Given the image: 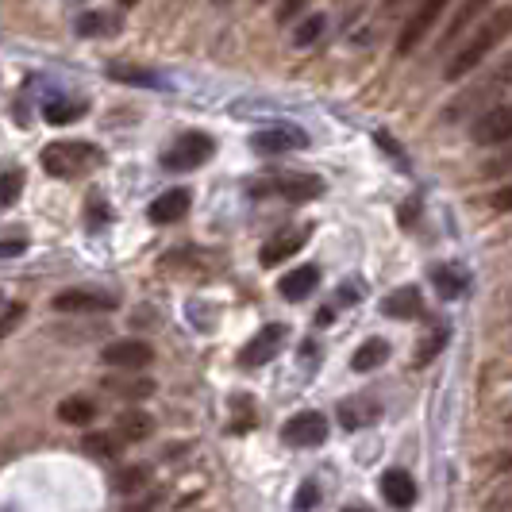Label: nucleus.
Segmentation results:
<instances>
[{
	"label": "nucleus",
	"mask_w": 512,
	"mask_h": 512,
	"mask_svg": "<svg viewBox=\"0 0 512 512\" xmlns=\"http://www.w3.org/2000/svg\"><path fill=\"white\" fill-rule=\"evenodd\" d=\"M320 27H324V20H320V16H312V20H308V24H301V31H297V43H301V47H305V43H312V39L320 35Z\"/></svg>",
	"instance_id": "nucleus-31"
},
{
	"label": "nucleus",
	"mask_w": 512,
	"mask_h": 512,
	"mask_svg": "<svg viewBox=\"0 0 512 512\" xmlns=\"http://www.w3.org/2000/svg\"><path fill=\"white\" fill-rule=\"evenodd\" d=\"M143 482H147V474H143V470H128V474H120L116 489H120V493H135V489H143Z\"/></svg>",
	"instance_id": "nucleus-29"
},
{
	"label": "nucleus",
	"mask_w": 512,
	"mask_h": 512,
	"mask_svg": "<svg viewBox=\"0 0 512 512\" xmlns=\"http://www.w3.org/2000/svg\"><path fill=\"white\" fill-rule=\"evenodd\" d=\"M470 135H474L478 147H501V143H509L512 139V104H497L493 112L478 116Z\"/></svg>",
	"instance_id": "nucleus-9"
},
{
	"label": "nucleus",
	"mask_w": 512,
	"mask_h": 512,
	"mask_svg": "<svg viewBox=\"0 0 512 512\" xmlns=\"http://www.w3.org/2000/svg\"><path fill=\"white\" fill-rule=\"evenodd\" d=\"M101 162L104 154L93 143H51V147H43V170L58 181L81 178V174L97 170Z\"/></svg>",
	"instance_id": "nucleus-3"
},
{
	"label": "nucleus",
	"mask_w": 512,
	"mask_h": 512,
	"mask_svg": "<svg viewBox=\"0 0 512 512\" xmlns=\"http://www.w3.org/2000/svg\"><path fill=\"white\" fill-rule=\"evenodd\" d=\"M251 147L258 154H289V151H305L308 135L297 124H274V128H262L251 135Z\"/></svg>",
	"instance_id": "nucleus-6"
},
{
	"label": "nucleus",
	"mask_w": 512,
	"mask_h": 512,
	"mask_svg": "<svg viewBox=\"0 0 512 512\" xmlns=\"http://www.w3.org/2000/svg\"><path fill=\"white\" fill-rule=\"evenodd\" d=\"M316 509V486L308 482V486H301V493H297V501H293V512H308Z\"/></svg>",
	"instance_id": "nucleus-30"
},
{
	"label": "nucleus",
	"mask_w": 512,
	"mask_h": 512,
	"mask_svg": "<svg viewBox=\"0 0 512 512\" xmlns=\"http://www.w3.org/2000/svg\"><path fill=\"white\" fill-rule=\"evenodd\" d=\"M81 112H85V104H47V124H74Z\"/></svg>",
	"instance_id": "nucleus-25"
},
{
	"label": "nucleus",
	"mask_w": 512,
	"mask_h": 512,
	"mask_svg": "<svg viewBox=\"0 0 512 512\" xmlns=\"http://www.w3.org/2000/svg\"><path fill=\"white\" fill-rule=\"evenodd\" d=\"M81 447H85L89 455H97V459H116L120 436H116V432H89V436L81 439Z\"/></svg>",
	"instance_id": "nucleus-24"
},
{
	"label": "nucleus",
	"mask_w": 512,
	"mask_h": 512,
	"mask_svg": "<svg viewBox=\"0 0 512 512\" xmlns=\"http://www.w3.org/2000/svg\"><path fill=\"white\" fill-rule=\"evenodd\" d=\"M51 308L54 312L89 316V312H112V308H116V297H112V293H97V289H66V293H54Z\"/></svg>",
	"instance_id": "nucleus-10"
},
{
	"label": "nucleus",
	"mask_w": 512,
	"mask_h": 512,
	"mask_svg": "<svg viewBox=\"0 0 512 512\" xmlns=\"http://www.w3.org/2000/svg\"><path fill=\"white\" fill-rule=\"evenodd\" d=\"M489 205L497 208V212H512V185H505V189H497V193L489 197Z\"/></svg>",
	"instance_id": "nucleus-32"
},
{
	"label": "nucleus",
	"mask_w": 512,
	"mask_h": 512,
	"mask_svg": "<svg viewBox=\"0 0 512 512\" xmlns=\"http://www.w3.org/2000/svg\"><path fill=\"white\" fill-rule=\"evenodd\" d=\"M509 428H512V416H509Z\"/></svg>",
	"instance_id": "nucleus-38"
},
{
	"label": "nucleus",
	"mask_w": 512,
	"mask_h": 512,
	"mask_svg": "<svg viewBox=\"0 0 512 512\" xmlns=\"http://www.w3.org/2000/svg\"><path fill=\"white\" fill-rule=\"evenodd\" d=\"M382 493L393 509H412L416 505V482H412L409 470H385L382 478Z\"/></svg>",
	"instance_id": "nucleus-13"
},
{
	"label": "nucleus",
	"mask_w": 512,
	"mask_h": 512,
	"mask_svg": "<svg viewBox=\"0 0 512 512\" xmlns=\"http://www.w3.org/2000/svg\"><path fill=\"white\" fill-rule=\"evenodd\" d=\"M20 251H27V239L24 235H8L4 239V258H16Z\"/></svg>",
	"instance_id": "nucleus-33"
},
{
	"label": "nucleus",
	"mask_w": 512,
	"mask_h": 512,
	"mask_svg": "<svg viewBox=\"0 0 512 512\" xmlns=\"http://www.w3.org/2000/svg\"><path fill=\"white\" fill-rule=\"evenodd\" d=\"M505 93H512V58H505L497 70L489 77H482L474 89H466L462 97H455V101L443 108V120L447 124H455L459 116H470V112H493V101H501Z\"/></svg>",
	"instance_id": "nucleus-2"
},
{
	"label": "nucleus",
	"mask_w": 512,
	"mask_h": 512,
	"mask_svg": "<svg viewBox=\"0 0 512 512\" xmlns=\"http://www.w3.org/2000/svg\"><path fill=\"white\" fill-rule=\"evenodd\" d=\"M505 512H512V501H509V505H505Z\"/></svg>",
	"instance_id": "nucleus-37"
},
{
	"label": "nucleus",
	"mask_w": 512,
	"mask_h": 512,
	"mask_svg": "<svg viewBox=\"0 0 512 512\" xmlns=\"http://www.w3.org/2000/svg\"><path fill=\"white\" fill-rule=\"evenodd\" d=\"M282 439L289 447H320L328 439V420L320 412H297L282 428Z\"/></svg>",
	"instance_id": "nucleus-11"
},
{
	"label": "nucleus",
	"mask_w": 512,
	"mask_h": 512,
	"mask_svg": "<svg viewBox=\"0 0 512 512\" xmlns=\"http://www.w3.org/2000/svg\"><path fill=\"white\" fill-rule=\"evenodd\" d=\"M93 416H97V401H89V397H66L58 405V420H66V424H93Z\"/></svg>",
	"instance_id": "nucleus-23"
},
{
	"label": "nucleus",
	"mask_w": 512,
	"mask_h": 512,
	"mask_svg": "<svg viewBox=\"0 0 512 512\" xmlns=\"http://www.w3.org/2000/svg\"><path fill=\"white\" fill-rule=\"evenodd\" d=\"M154 351L143 343V339H120V343H108L101 351V362L104 366H112V370H124V374H131V370H143V366H151Z\"/></svg>",
	"instance_id": "nucleus-7"
},
{
	"label": "nucleus",
	"mask_w": 512,
	"mask_h": 512,
	"mask_svg": "<svg viewBox=\"0 0 512 512\" xmlns=\"http://www.w3.org/2000/svg\"><path fill=\"white\" fill-rule=\"evenodd\" d=\"M501 466H505V470H512V455H505V459H501Z\"/></svg>",
	"instance_id": "nucleus-35"
},
{
	"label": "nucleus",
	"mask_w": 512,
	"mask_h": 512,
	"mask_svg": "<svg viewBox=\"0 0 512 512\" xmlns=\"http://www.w3.org/2000/svg\"><path fill=\"white\" fill-rule=\"evenodd\" d=\"M212 151H216V143L208 139L205 131H185L178 143L162 154V166L174 170V174H185V170L205 166L208 158H212Z\"/></svg>",
	"instance_id": "nucleus-4"
},
{
	"label": "nucleus",
	"mask_w": 512,
	"mask_h": 512,
	"mask_svg": "<svg viewBox=\"0 0 512 512\" xmlns=\"http://www.w3.org/2000/svg\"><path fill=\"white\" fill-rule=\"evenodd\" d=\"M385 359H389V343H385V339H366L359 351H355L351 366H355L359 374H366V370H378V366H385Z\"/></svg>",
	"instance_id": "nucleus-22"
},
{
	"label": "nucleus",
	"mask_w": 512,
	"mask_h": 512,
	"mask_svg": "<svg viewBox=\"0 0 512 512\" xmlns=\"http://www.w3.org/2000/svg\"><path fill=\"white\" fill-rule=\"evenodd\" d=\"M424 297H420V289L416 285H405V289H397V293H389L385 297L382 312L385 316H393V320H416L420 312H424Z\"/></svg>",
	"instance_id": "nucleus-18"
},
{
	"label": "nucleus",
	"mask_w": 512,
	"mask_h": 512,
	"mask_svg": "<svg viewBox=\"0 0 512 512\" xmlns=\"http://www.w3.org/2000/svg\"><path fill=\"white\" fill-rule=\"evenodd\" d=\"M347 512H374V509H359V505H355V509H347Z\"/></svg>",
	"instance_id": "nucleus-36"
},
{
	"label": "nucleus",
	"mask_w": 512,
	"mask_h": 512,
	"mask_svg": "<svg viewBox=\"0 0 512 512\" xmlns=\"http://www.w3.org/2000/svg\"><path fill=\"white\" fill-rule=\"evenodd\" d=\"M189 189H166L158 201L151 205V220L154 224H178L181 216L189 212Z\"/></svg>",
	"instance_id": "nucleus-16"
},
{
	"label": "nucleus",
	"mask_w": 512,
	"mask_h": 512,
	"mask_svg": "<svg viewBox=\"0 0 512 512\" xmlns=\"http://www.w3.org/2000/svg\"><path fill=\"white\" fill-rule=\"evenodd\" d=\"M154 432V420L151 416H143V412H124L120 420H116V436L120 443H139V439H147Z\"/></svg>",
	"instance_id": "nucleus-20"
},
{
	"label": "nucleus",
	"mask_w": 512,
	"mask_h": 512,
	"mask_svg": "<svg viewBox=\"0 0 512 512\" xmlns=\"http://www.w3.org/2000/svg\"><path fill=\"white\" fill-rule=\"evenodd\" d=\"M443 343H447V328H439L436 339H432L428 347H420V355H416V366H428V362L439 355V347H443Z\"/></svg>",
	"instance_id": "nucleus-28"
},
{
	"label": "nucleus",
	"mask_w": 512,
	"mask_h": 512,
	"mask_svg": "<svg viewBox=\"0 0 512 512\" xmlns=\"http://www.w3.org/2000/svg\"><path fill=\"white\" fill-rule=\"evenodd\" d=\"M509 31H512V8H497L486 24L474 31V39H470V43H466V47L447 62L443 77H447V81H459V77H466L470 70H478L489 54L497 51V43H501Z\"/></svg>",
	"instance_id": "nucleus-1"
},
{
	"label": "nucleus",
	"mask_w": 512,
	"mask_h": 512,
	"mask_svg": "<svg viewBox=\"0 0 512 512\" xmlns=\"http://www.w3.org/2000/svg\"><path fill=\"white\" fill-rule=\"evenodd\" d=\"M104 389H112V393H128V397H147V393H151L154 389V382H116V378H108V382H104Z\"/></svg>",
	"instance_id": "nucleus-27"
},
{
	"label": "nucleus",
	"mask_w": 512,
	"mask_h": 512,
	"mask_svg": "<svg viewBox=\"0 0 512 512\" xmlns=\"http://www.w3.org/2000/svg\"><path fill=\"white\" fill-rule=\"evenodd\" d=\"M282 343H285L282 324H266V328H262V332H258L255 339L239 351V366H243V370H258V366H266V362L282 351Z\"/></svg>",
	"instance_id": "nucleus-8"
},
{
	"label": "nucleus",
	"mask_w": 512,
	"mask_h": 512,
	"mask_svg": "<svg viewBox=\"0 0 512 512\" xmlns=\"http://www.w3.org/2000/svg\"><path fill=\"white\" fill-rule=\"evenodd\" d=\"M443 12V4H420L416 8V16H412L405 31H401V39H397V54H409L424 35H428V27L436 24V16Z\"/></svg>",
	"instance_id": "nucleus-14"
},
{
	"label": "nucleus",
	"mask_w": 512,
	"mask_h": 512,
	"mask_svg": "<svg viewBox=\"0 0 512 512\" xmlns=\"http://www.w3.org/2000/svg\"><path fill=\"white\" fill-rule=\"evenodd\" d=\"M308 231H285V235H278V239H270L262 251H258V262L270 270V266H278V262H285L289 255H297L301 251V243H305Z\"/></svg>",
	"instance_id": "nucleus-19"
},
{
	"label": "nucleus",
	"mask_w": 512,
	"mask_h": 512,
	"mask_svg": "<svg viewBox=\"0 0 512 512\" xmlns=\"http://www.w3.org/2000/svg\"><path fill=\"white\" fill-rule=\"evenodd\" d=\"M320 285V266H297L293 274H285L282 282H278V293H282L285 301H305L308 293Z\"/></svg>",
	"instance_id": "nucleus-15"
},
{
	"label": "nucleus",
	"mask_w": 512,
	"mask_h": 512,
	"mask_svg": "<svg viewBox=\"0 0 512 512\" xmlns=\"http://www.w3.org/2000/svg\"><path fill=\"white\" fill-rule=\"evenodd\" d=\"M120 24H124L120 12H112V8H93V12H81V16H77V35H85V39L116 35Z\"/></svg>",
	"instance_id": "nucleus-17"
},
{
	"label": "nucleus",
	"mask_w": 512,
	"mask_h": 512,
	"mask_svg": "<svg viewBox=\"0 0 512 512\" xmlns=\"http://www.w3.org/2000/svg\"><path fill=\"white\" fill-rule=\"evenodd\" d=\"M16 320H20V305H16V301H8V312H4V332H12V328H16Z\"/></svg>",
	"instance_id": "nucleus-34"
},
{
	"label": "nucleus",
	"mask_w": 512,
	"mask_h": 512,
	"mask_svg": "<svg viewBox=\"0 0 512 512\" xmlns=\"http://www.w3.org/2000/svg\"><path fill=\"white\" fill-rule=\"evenodd\" d=\"M255 197H285V201H316L324 193V181L316 174H289V178H270L262 185H251Z\"/></svg>",
	"instance_id": "nucleus-5"
},
{
	"label": "nucleus",
	"mask_w": 512,
	"mask_h": 512,
	"mask_svg": "<svg viewBox=\"0 0 512 512\" xmlns=\"http://www.w3.org/2000/svg\"><path fill=\"white\" fill-rule=\"evenodd\" d=\"M432 285H436V293L443 301H455L459 293H466V274L455 270V266H436L432 270Z\"/></svg>",
	"instance_id": "nucleus-21"
},
{
	"label": "nucleus",
	"mask_w": 512,
	"mask_h": 512,
	"mask_svg": "<svg viewBox=\"0 0 512 512\" xmlns=\"http://www.w3.org/2000/svg\"><path fill=\"white\" fill-rule=\"evenodd\" d=\"M20 189H24V174H20V170H4V193H0V201H4V208L16 205Z\"/></svg>",
	"instance_id": "nucleus-26"
},
{
	"label": "nucleus",
	"mask_w": 512,
	"mask_h": 512,
	"mask_svg": "<svg viewBox=\"0 0 512 512\" xmlns=\"http://www.w3.org/2000/svg\"><path fill=\"white\" fill-rule=\"evenodd\" d=\"M335 416H339L343 432H362V428L378 424V416H382V405H378V401H370V397H347V401H339Z\"/></svg>",
	"instance_id": "nucleus-12"
}]
</instances>
